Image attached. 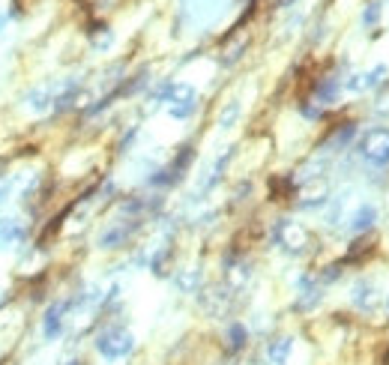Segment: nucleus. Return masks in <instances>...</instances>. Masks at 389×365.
I'll return each mask as SVG.
<instances>
[{"instance_id": "obj_1", "label": "nucleus", "mask_w": 389, "mask_h": 365, "mask_svg": "<svg viewBox=\"0 0 389 365\" xmlns=\"http://www.w3.org/2000/svg\"><path fill=\"white\" fill-rule=\"evenodd\" d=\"M273 242L282 251H287V255H303L312 246V234L296 219H278L273 225Z\"/></svg>"}, {"instance_id": "obj_2", "label": "nucleus", "mask_w": 389, "mask_h": 365, "mask_svg": "<svg viewBox=\"0 0 389 365\" xmlns=\"http://www.w3.org/2000/svg\"><path fill=\"white\" fill-rule=\"evenodd\" d=\"M356 156L374 168H386L389 165V129L386 126L368 129L356 144Z\"/></svg>"}, {"instance_id": "obj_3", "label": "nucleus", "mask_w": 389, "mask_h": 365, "mask_svg": "<svg viewBox=\"0 0 389 365\" xmlns=\"http://www.w3.org/2000/svg\"><path fill=\"white\" fill-rule=\"evenodd\" d=\"M135 350V336L123 327H108L105 332L96 336V353L105 357L108 362H117V359H126L129 353Z\"/></svg>"}, {"instance_id": "obj_4", "label": "nucleus", "mask_w": 389, "mask_h": 365, "mask_svg": "<svg viewBox=\"0 0 389 365\" xmlns=\"http://www.w3.org/2000/svg\"><path fill=\"white\" fill-rule=\"evenodd\" d=\"M192 162H195V147H192V144L180 147L171 165L156 168L153 174H150V186H156V189H168V186H174V182L183 180V174L189 171V165H192Z\"/></svg>"}, {"instance_id": "obj_5", "label": "nucleus", "mask_w": 389, "mask_h": 365, "mask_svg": "<svg viewBox=\"0 0 389 365\" xmlns=\"http://www.w3.org/2000/svg\"><path fill=\"white\" fill-rule=\"evenodd\" d=\"M198 108V90L186 81H174L171 84V96H168V114L174 120H189Z\"/></svg>"}, {"instance_id": "obj_6", "label": "nucleus", "mask_w": 389, "mask_h": 365, "mask_svg": "<svg viewBox=\"0 0 389 365\" xmlns=\"http://www.w3.org/2000/svg\"><path fill=\"white\" fill-rule=\"evenodd\" d=\"M324 300V285L317 281V276H299L296 279V311H312L321 306Z\"/></svg>"}, {"instance_id": "obj_7", "label": "nucleus", "mask_w": 389, "mask_h": 365, "mask_svg": "<svg viewBox=\"0 0 389 365\" xmlns=\"http://www.w3.org/2000/svg\"><path fill=\"white\" fill-rule=\"evenodd\" d=\"M138 228H141V222H138V219L114 222L111 228H105L102 234H99V249H120V246H126L129 237H132Z\"/></svg>"}, {"instance_id": "obj_8", "label": "nucleus", "mask_w": 389, "mask_h": 365, "mask_svg": "<svg viewBox=\"0 0 389 365\" xmlns=\"http://www.w3.org/2000/svg\"><path fill=\"white\" fill-rule=\"evenodd\" d=\"M354 138H356V123H342V126H335V129L321 141L317 153H321V156L342 153V150H347V147L354 144Z\"/></svg>"}, {"instance_id": "obj_9", "label": "nucleus", "mask_w": 389, "mask_h": 365, "mask_svg": "<svg viewBox=\"0 0 389 365\" xmlns=\"http://www.w3.org/2000/svg\"><path fill=\"white\" fill-rule=\"evenodd\" d=\"M252 281V263L239 255H228L225 258V285L231 290H243Z\"/></svg>"}, {"instance_id": "obj_10", "label": "nucleus", "mask_w": 389, "mask_h": 365, "mask_svg": "<svg viewBox=\"0 0 389 365\" xmlns=\"http://www.w3.org/2000/svg\"><path fill=\"white\" fill-rule=\"evenodd\" d=\"M329 204V182L321 177V180H308L303 189H299V201L296 207L299 210H317Z\"/></svg>"}, {"instance_id": "obj_11", "label": "nucleus", "mask_w": 389, "mask_h": 365, "mask_svg": "<svg viewBox=\"0 0 389 365\" xmlns=\"http://www.w3.org/2000/svg\"><path fill=\"white\" fill-rule=\"evenodd\" d=\"M351 302H354V309H359V311H374L377 302H381V288H377L374 281H368V279H359V281H354V288H351Z\"/></svg>"}, {"instance_id": "obj_12", "label": "nucleus", "mask_w": 389, "mask_h": 365, "mask_svg": "<svg viewBox=\"0 0 389 365\" xmlns=\"http://www.w3.org/2000/svg\"><path fill=\"white\" fill-rule=\"evenodd\" d=\"M72 309L69 306V300H60V302H51V306L45 309V318H42V336L48 341H54L60 332H63V323H66V311Z\"/></svg>"}, {"instance_id": "obj_13", "label": "nucleus", "mask_w": 389, "mask_h": 365, "mask_svg": "<svg viewBox=\"0 0 389 365\" xmlns=\"http://www.w3.org/2000/svg\"><path fill=\"white\" fill-rule=\"evenodd\" d=\"M377 216H381V212H377V207L368 204V201H363L356 210L347 212V219H344L347 222V231H351V234H365V231L374 228Z\"/></svg>"}, {"instance_id": "obj_14", "label": "nucleus", "mask_w": 389, "mask_h": 365, "mask_svg": "<svg viewBox=\"0 0 389 365\" xmlns=\"http://www.w3.org/2000/svg\"><path fill=\"white\" fill-rule=\"evenodd\" d=\"M231 297H234V290L231 288H213V290H207L201 293V306L204 311L209 314V318H225L228 309H231Z\"/></svg>"}, {"instance_id": "obj_15", "label": "nucleus", "mask_w": 389, "mask_h": 365, "mask_svg": "<svg viewBox=\"0 0 389 365\" xmlns=\"http://www.w3.org/2000/svg\"><path fill=\"white\" fill-rule=\"evenodd\" d=\"M24 242H27V228L22 219L15 216L0 219V249H15V246H24Z\"/></svg>"}, {"instance_id": "obj_16", "label": "nucleus", "mask_w": 389, "mask_h": 365, "mask_svg": "<svg viewBox=\"0 0 389 365\" xmlns=\"http://www.w3.org/2000/svg\"><path fill=\"white\" fill-rule=\"evenodd\" d=\"M60 87V84H57ZM57 87L54 84H39L27 93V108L36 111V114H42V111L54 108V96H57Z\"/></svg>"}, {"instance_id": "obj_17", "label": "nucleus", "mask_w": 389, "mask_h": 365, "mask_svg": "<svg viewBox=\"0 0 389 365\" xmlns=\"http://www.w3.org/2000/svg\"><path fill=\"white\" fill-rule=\"evenodd\" d=\"M294 353V339L291 336H278L267 344V362L269 365H287Z\"/></svg>"}, {"instance_id": "obj_18", "label": "nucleus", "mask_w": 389, "mask_h": 365, "mask_svg": "<svg viewBox=\"0 0 389 365\" xmlns=\"http://www.w3.org/2000/svg\"><path fill=\"white\" fill-rule=\"evenodd\" d=\"M338 93H342V81H338L335 75H326L315 84V102L317 105H333Z\"/></svg>"}, {"instance_id": "obj_19", "label": "nucleus", "mask_w": 389, "mask_h": 365, "mask_svg": "<svg viewBox=\"0 0 389 365\" xmlns=\"http://www.w3.org/2000/svg\"><path fill=\"white\" fill-rule=\"evenodd\" d=\"M204 285V272L201 270H195V267H189V270H177V276H174V288L180 293H198Z\"/></svg>"}, {"instance_id": "obj_20", "label": "nucleus", "mask_w": 389, "mask_h": 365, "mask_svg": "<svg viewBox=\"0 0 389 365\" xmlns=\"http://www.w3.org/2000/svg\"><path fill=\"white\" fill-rule=\"evenodd\" d=\"M225 344H228V350H234L239 353L248 344V329H246V323H239V320H231L228 323V329H225Z\"/></svg>"}, {"instance_id": "obj_21", "label": "nucleus", "mask_w": 389, "mask_h": 365, "mask_svg": "<svg viewBox=\"0 0 389 365\" xmlns=\"http://www.w3.org/2000/svg\"><path fill=\"white\" fill-rule=\"evenodd\" d=\"M347 201H351V189L342 192V195L329 198V207H326V225H342L344 222V210H347Z\"/></svg>"}, {"instance_id": "obj_22", "label": "nucleus", "mask_w": 389, "mask_h": 365, "mask_svg": "<svg viewBox=\"0 0 389 365\" xmlns=\"http://www.w3.org/2000/svg\"><path fill=\"white\" fill-rule=\"evenodd\" d=\"M87 36L93 39V48H96V52H105V48H111V42H114V33H111V30H108V24H102V22H93V24H90Z\"/></svg>"}, {"instance_id": "obj_23", "label": "nucleus", "mask_w": 389, "mask_h": 365, "mask_svg": "<svg viewBox=\"0 0 389 365\" xmlns=\"http://www.w3.org/2000/svg\"><path fill=\"white\" fill-rule=\"evenodd\" d=\"M239 114H243V105H239V99H231V102L222 108V114H219V129H222V132L234 129V123L239 120Z\"/></svg>"}, {"instance_id": "obj_24", "label": "nucleus", "mask_w": 389, "mask_h": 365, "mask_svg": "<svg viewBox=\"0 0 389 365\" xmlns=\"http://www.w3.org/2000/svg\"><path fill=\"white\" fill-rule=\"evenodd\" d=\"M386 78H389V66L386 63H377V66L368 69V72H363V87L365 90H374V87H381Z\"/></svg>"}, {"instance_id": "obj_25", "label": "nucleus", "mask_w": 389, "mask_h": 365, "mask_svg": "<svg viewBox=\"0 0 389 365\" xmlns=\"http://www.w3.org/2000/svg\"><path fill=\"white\" fill-rule=\"evenodd\" d=\"M381 18H383V3H381V0H372V3L365 6V13H363V22L372 27V24L381 22Z\"/></svg>"}, {"instance_id": "obj_26", "label": "nucleus", "mask_w": 389, "mask_h": 365, "mask_svg": "<svg viewBox=\"0 0 389 365\" xmlns=\"http://www.w3.org/2000/svg\"><path fill=\"white\" fill-rule=\"evenodd\" d=\"M338 279H342V263H333V267H326L321 276H317L321 285H333V281H338Z\"/></svg>"}, {"instance_id": "obj_27", "label": "nucleus", "mask_w": 389, "mask_h": 365, "mask_svg": "<svg viewBox=\"0 0 389 365\" xmlns=\"http://www.w3.org/2000/svg\"><path fill=\"white\" fill-rule=\"evenodd\" d=\"M299 114H303L305 120H321L324 111H321V105H315V102H308L305 99V102H299Z\"/></svg>"}, {"instance_id": "obj_28", "label": "nucleus", "mask_w": 389, "mask_h": 365, "mask_svg": "<svg viewBox=\"0 0 389 365\" xmlns=\"http://www.w3.org/2000/svg\"><path fill=\"white\" fill-rule=\"evenodd\" d=\"M15 186H18V177H6V180H0V204H3V201H9V198H13Z\"/></svg>"}, {"instance_id": "obj_29", "label": "nucleus", "mask_w": 389, "mask_h": 365, "mask_svg": "<svg viewBox=\"0 0 389 365\" xmlns=\"http://www.w3.org/2000/svg\"><path fill=\"white\" fill-rule=\"evenodd\" d=\"M374 111H377V114H389V90H383V93L377 96V102H374Z\"/></svg>"}, {"instance_id": "obj_30", "label": "nucleus", "mask_w": 389, "mask_h": 365, "mask_svg": "<svg viewBox=\"0 0 389 365\" xmlns=\"http://www.w3.org/2000/svg\"><path fill=\"white\" fill-rule=\"evenodd\" d=\"M296 0H276V6H282V9H287V6H294Z\"/></svg>"}, {"instance_id": "obj_31", "label": "nucleus", "mask_w": 389, "mask_h": 365, "mask_svg": "<svg viewBox=\"0 0 389 365\" xmlns=\"http://www.w3.org/2000/svg\"><path fill=\"white\" fill-rule=\"evenodd\" d=\"M6 18H9V13H6V15H0V33H3V24H6Z\"/></svg>"}, {"instance_id": "obj_32", "label": "nucleus", "mask_w": 389, "mask_h": 365, "mask_svg": "<svg viewBox=\"0 0 389 365\" xmlns=\"http://www.w3.org/2000/svg\"><path fill=\"white\" fill-rule=\"evenodd\" d=\"M66 365H84L81 359H72V362H66Z\"/></svg>"}, {"instance_id": "obj_33", "label": "nucleus", "mask_w": 389, "mask_h": 365, "mask_svg": "<svg viewBox=\"0 0 389 365\" xmlns=\"http://www.w3.org/2000/svg\"><path fill=\"white\" fill-rule=\"evenodd\" d=\"M383 306H386V314H389V297H386V302H383Z\"/></svg>"}]
</instances>
